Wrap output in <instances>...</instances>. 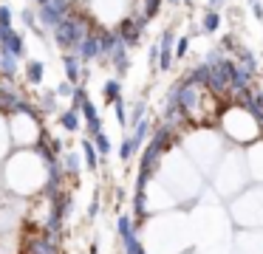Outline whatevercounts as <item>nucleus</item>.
<instances>
[{
    "mask_svg": "<svg viewBox=\"0 0 263 254\" xmlns=\"http://www.w3.org/2000/svg\"><path fill=\"white\" fill-rule=\"evenodd\" d=\"M46 184V164L34 150H14L0 164V192L14 198H37Z\"/></svg>",
    "mask_w": 263,
    "mask_h": 254,
    "instance_id": "f257e3e1",
    "label": "nucleus"
},
{
    "mask_svg": "<svg viewBox=\"0 0 263 254\" xmlns=\"http://www.w3.org/2000/svg\"><path fill=\"white\" fill-rule=\"evenodd\" d=\"M97 28H99V23L93 20L91 11L82 9V6H74V9L57 23V28H54L51 34H54V43H57L60 51L74 54V51L80 48L82 40H85L91 31H97Z\"/></svg>",
    "mask_w": 263,
    "mask_h": 254,
    "instance_id": "f03ea898",
    "label": "nucleus"
},
{
    "mask_svg": "<svg viewBox=\"0 0 263 254\" xmlns=\"http://www.w3.org/2000/svg\"><path fill=\"white\" fill-rule=\"evenodd\" d=\"M218 127H221L223 139L232 141L235 147H249L260 139V124L249 116L240 105H227L221 110L218 119Z\"/></svg>",
    "mask_w": 263,
    "mask_h": 254,
    "instance_id": "7ed1b4c3",
    "label": "nucleus"
},
{
    "mask_svg": "<svg viewBox=\"0 0 263 254\" xmlns=\"http://www.w3.org/2000/svg\"><path fill=\"white\" fill-rule=\"evenodd\" d=\"M6 124H9V141H12L14 150H31L40 141V133L46 127L40 116H29V113H17V116L6 119Z\"/></svg>",
    "mask_w": 263,
    "mask_h": 254,
    "instance_id": "20e7f679",
    "label": "nucleus"
},
{
    "mask_svg": "<svg viewBox=\"0 0 263 254\" xmlns=\"http://www.w3.org/2000/svg\"><path fill=\"white\" fill-rule=\"evenodd\" d=\"M0 54H9L14 60L26 56V40L17 28H0Z\"/></svg>",
    "mask_w": 263,
    "mask_h": 254,
    "instance_id": "39448f33",
    "label": "nucleus"
},
{
    "mask_svg": "<svg viewBox=\"0 0 263 254\" xmlns=\"http://www.w3.org/2000/svg\"><path fill=\"white\" fill-rule=\"evenodd\" d=\"M114 31H116V37L122 40V45H125V48H136V45L142 43V37H144V26H139L133 17L119 20L114 26Z\"/></svg>",
    "mask_w": 263,
    "mask_h": 254,
    "instance_id": "423d86ee",
    "label": "nucleus"
},
{
    "mask_svg": "<svg viewBox=\"0 0 263 254\" xmlns=\"http://www.w3.org/2000/svg\"><path fill=\"white\" fill-rule=\"evenodd\" d=\"M80 116H82V127H85L88 139H91V135H97V133H102V116H99L97 105H93L91 99L80 107Z\"/></svg>",
    "mask_w": 263,
    "mask_h": 254,
    "instance_id": "0eeeda50",
    "label": "nucleus"
},
{
    "mask_svg": "<svg viewBox=\"0 0 263 254\" xmlns=\"http://www.w3.org/2000/svg\"><path fill=\"white\" fill-rule=\"evenodd\" d=\"M80 155H82V167L91 169V172H99V167H102V158H99L97 147H93V141L88 139H80Z\"/></svg>",
    "mask_w": 263,
    "mask_h": 254,
    "instance_id": "6e6552de",
    "label": "nucleus"
},
{
    "mask_svg": "<svg viewBox=\"0 0 263 254\" xmlns=\"http://www.w3.org/2000/svg\"><path fill=\"white\" fill-rule=\"evenodd\" d=\"M82 62L77 54H63V71H65V82L71 85H82Z\"/></svg>",
    "mask_w": 263,
    "mask_h": 254,
    "instance_id": "1a4fd4ad",
    "label": "nucleus"
},
{
    "mask_svg": "<svg viewBox=\"0 0 263 254\" xmlns=\"http://www.w3.org/2000/svg\"><path fill=\"white\" fill-rule=\"evenodd\" d=\"M57 116H60V119H57L60 130H65V133H80V130H82V116H80V110L68 107V110H60Z\"/></svg>",
    "mask_w": 263,
    "mask_h": 254,
    "instance_id": "9d476101",
    "label": "nucleus"
},
{
    "mask_svg": "<svg viewBox=\"0 0 263 254\" xmlns=\"http://www.w3.org/2000/svg\"><path fill=\"white\" fill-rule=\"evenodd\" d=\"M60 164H63L65 175H68V181H77V178H80V172H82V155H80V152L65 150L63 155H60Z\"/></svg>",
    "mask_w": 263,
    "mask_h": 254,
    "instance_id": "9b49d317",
    "label": "nucleus"
},
{
    "mask_svg": "<svg viewBox=\"0 0 263 254\" xmlns=\"http://www.w3.org/2000/svg\"><path fill=\"white\" fill-rule=\"evenodd\" d=\"M17 73H20V60H14L9 54H0V82L12 85L17 79Z\"/></svg>",
    "mask_w": 263,
    "mask_h": 254,
    "instance_id": "f8f14e48",
    "label": "nucleus"
},
{
    "mask_svg": "<svg viewBox=\"0 0 263 254\" xmlns=\"http://www.w3.org/2000/svg\"><path fill=\"white\" fill-rule=\"evenodd\" d=\"M23 79L29 85H40L46 79V62L43 60H26L23 65Z\"/></svg>",
    "mask_w": 263,
    "mask_h": 254,
    "instance_id": "ddd939ff",
    "label": "nucleus"
},
{
    "mask_svg": "<svg viewBox=\"0 0 263 254\" xmlns=\"http://www.w3.org/2000/svg\"><path fill=\"white\" fill-rule=\"evenodd\" d=\"M119 243H122V254H150L147 248H144V240L139 237V231L122 235V237H119Z\"/></svg>",
    "mask_w": 263,
    "mask_h": 254,
    "instance_id": "4468645a",
    "label": "nucleus"
},
{
    "mask_svg": "<svg viewBox=\"0 0 263 254\" xmlns=\"http://www.w3.org/2000/svg\"><path fill=\"white\" fill-rule=\"evenodd\" d=\"M60 99L54 90H43V93H37V107H40L43 116H51V113H60Z\"/></svg>",
    "mask_w": 263,
    "mask_h": 254,
    "instance_id": "2eb2a0df",
    "label": "nucleus"
},
{
    "mask_svg": "<svg viewBox=\"0 0 263 254\" xmlns=\"http://www.w3.org/2000/svg\"><path fill=\"white\" fill-rule=\"evenodd\" d=\"M221 28V11L204 9V17H201V31L204 34H215Z\"/></svg>",
    "mask_w": 263,
    "mask_h": 254,
    "instance_id": "dca6fc26",
    "label": "nucleus"
},
{
    "mask_svg": "<svg viewBox=\"0 0 263 254\" xmlns=\"http://www.w3.org/2000/svg\"><path fill=\"white\" fill-rule=\"evenodd\" d=\"M91 141H93V147H97V152H99V158H108L110 152H114V141L108 139V133H97V135H91Z\"/></svg>",
    "mask_w": 263,
    "mask_h": 254,
    "instance_id": "f3484780",
    "label": "nucleus"
},
{
    "mask_svg": "<svg viewBox=\"0 0 263 254\" xmlns=\"http://www.w3.org/2000/svg\"><path fill=\"white\" fill-rule=\"evenodd\" d=\"M102 96H105V102H108V105H114L116 99H122V79H108V82H105V88H102Z\"/></svg>",
    "mask_w": 263,
    "mask_h": 254,
    "instance_id": "a211bd4d",
    "label": "nucleus"
},
{
    "mask_svg": "<svg viewBox=\"0 0 263 254\" xmlns=\"http://www.w3.org/2000/svg\"><path fill=\"white\" fill-rule=\"evenodd\" d=\"M144 116H147V102H144V99L133 102V105H130V113H127V127H133V124H139Z\"/></svg>",
    "mask_w": 263,
    "mask_h": 254,
    "instance_id": "6ab92c4d",
    "label": "nucleus"
},
{
    "mask_svg": "<svg viewBox=\"0 0 263 254\" xmlns=\"http://www.w3.org/2000/svg\"><path fill=\"white\" fill-rule=\"evenodd\" d=\"M133 155H139V147L133 144L130 135H125V139H122V144H119V158H122V164H130Z\"/></svg>",
    "mask_w": 263,
    "mask_h": 254,
    "instance_id": "aec40b11",
    "label": "nucleus"
},
{
    "mask_svg": "<svg viewBox=\"0 0 263 254\" xmlns=\"http://www.w3.org/2000/svg\"><path fill=\"white\" fill-rule=\"evenodd\" d=\"M9 150H12V141H9V124H6V119L0 116V158H6Z\"/></svg>",
    "mask_w": 263,
    "mask_h": 254,
    "instance_id": "412c9836",
    "label": "nucleus"
},
{
    "mask_svg": "<svg viewBox=\"0 0 263 254\" xmlns=\"http://www.w3.org/2000/svg\"><path fill=\"white\" fill-rule=\"evenodd\" d=\"M110 107H114V113H116V124H119L122 130H127V105H125V99H116Z\"/></svg>",
    "mask_w": 263,
    "mask_h": 254,
    "instance_id": "4be33fe9",
    "label": "nucleus"
},
{
    "mask_svg": "<svg viewBox=\"0 0 263 254\" xmlns=\"http://www.w3.org/2000/svg\"><path fill=\"white\" fill-rule=\"evenodd\" d=\"M88 99H91V96H88L85 85H77V88H74V96H71V107H74V110H80V107L85 105Z\"/></svg>",
    "mask_w": 263,
    "mask_h": 254,
    "instance_id": "5701e85b",
    "label": "nucleus"
},
{
    "mask_svg": "<svg viewBox=\"0 0 263 254\" xmlns=\"http://www.w3.org/2000/svg\"><path fill=\"white\" fill-rule=\"evenodd\" d=\"M190 37H176V45H173V56L176 60H184V56L190 54Z\"/></svg>",
    "mask_w": 263,
    "mask_h": 254,
    "instance_id": "b1692460",
    "label": "nucleus"
},
{
    "mask_svg": "<svg viewBox=\"0 0 263 254\" xmlns=\"http://www.w3.org/2000/svg\"><path fill=\"white\" fill-rule=\"evenodd\" d=\"M0 28H14V14L9 3H0Z\"/></svg>",
    "mask_w": 263,
    "mask_h": 254,
    "instance_id": "393cba45",
    "label": "nucleus"
},
{
    "mask_svg": "<svg viewBox=\"0 0 263 254\" xmlns=\"http://www.w3.org/2000/svg\"><path fill=\"white\" fill-rule=\"evenodd\" d=\"M74 88H77V85H71V82H65V79H63V82L54 88V93H57V99H71V96H74Z\"/></svg>",
    "mask_w": 263,
    "mask_h": 254,
    "instance_id": "a878e982",
    "label": "nucleus"
},
{
    "mask_svg": "<svg viewBox=\"0 0 263 254\" xmlns=\"http://www.w3.org/2000/svg\"><path fill=\"white\" fill-rule=\"evenodd\" d=\"M99 212H102V201H99V195H97L91 203H88V209H85V218H88V220H97V218H99Z\"/></svg>",
    "mask_w": 263,
    "mask_h": 254,
    "instance_id": "bb28decb",
    "label": "nucleus"
},
{
    "mask_svg": "<svg viewBox=\"0 0 263 254\" xmlns=\"http://www.w3.org/2000/svg\"><path fill=\"white\" fill-rule=\"evenodd\" d=\"M252 14H255L257 20H263V3H260V0H255V3H252Z\"/></svg>",
    "mask_w": 263,
    "mask_h": 254,
    "instance_id": "cd10ccee",
    "label": "nucleus"
},
{
    "mask_svg": "<svg viewBox=\"0 0 263 254\" xmlns=\"http://www.w3.org/2000/svg\"><path fill=\"white\" fill-rule=\"evenodd\" d=\"M255 102H257V107L263 110V90H255Z\"/></svg>",
    "mask_w": 263,
    "mask_h": 254,
    "instance_id": "c85d7f7f",
    "label": "nucleus"
},
{
    "mask_svg": "<svg viewBox=\"0 0 263 254\" xmlns=\"http://www.w3.org/2000/svg\"><path fill=\"white\" fill-rule=\"evenodd\" d=\"M88 254H99V240L91 243V248H88Z\"/></svg>",
    "mask_w": 263,
    "mask_h": 254,
    "instance_id": "c756f323",
    "label": "nucleus"
},
{
    "mask_svg": "<svg viewBox=\"0 0 263 254\" xmlns=\"http://www.w3.org/2000/svg\"><path fill=\"white\" fill-rule=\"evenodd\" d=\"M249 3H255V0H249Z\"/></svg>",
    "mask_w": 263,
    "mask_h": 254,
    "instance_id": "7c9ffc66",
    "label": "nucleus"
},
{
    "mask_svg": "<svg viewBox=\"0 0 263 254\" xmlns=\"http://www.w3.org/2000/svg\"><path fill=\"white\" fill-rule=\"evenodd\" d=\"M29 3H34V0H29Z\"/></svg>",
    "mask_w": 263,
    "mask_h": 254,
    "instance_id": "2f4dec72",
    "label": "nucleus"
},
{
    "mask_svg": "<svg viewBox=\"0 0 263 254\" xmlns=\"http://www.w3.org/2000/svg\"><path fill=\"white\" fill-rule=\"evenodd\" d=\"M260 60H263V56H260Z\"/></svg>",
    "mask_w": 263,
    "mask_h": 254,
    "instance_id": "473e14b6",
    "label": "nucleus"
}]
</instances>
